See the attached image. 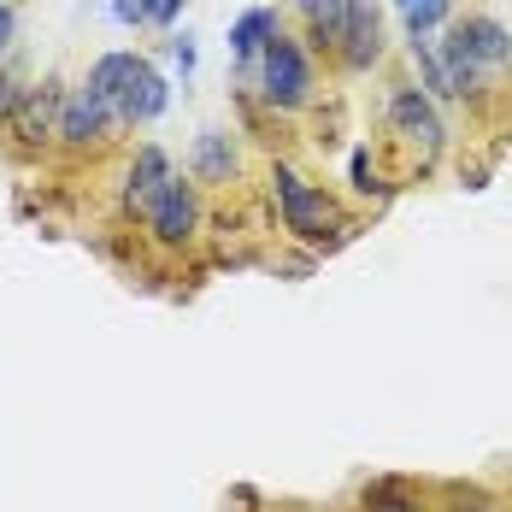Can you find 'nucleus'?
I'll list each match as a JSON object with an SVG mask.
<instances>
[{
	"mask_svg": "<svg viewBox=\"0 0 512 512\" xmlns=\"http://www.w3.org/2000/svg\"><path fill=\"white\" fill-rule=\"evenodd\" d=\"M189 165H195V177H201V183H230V177H236V142H230L224 130H201Z\"/></svg>",
	"mask_w": 512,
	"mask_h": 512,
	"instance_id": "14",
	"label": "nucleus"
},
{
	"mask_svg": "<svg viewBox=\"0 0 512 512\" xmlns=\"http://www.w3.org/2000/svg\"><path fill=\"white\" fill-rule=\"evenodd\" d=\"M112 130H118L112 106H106L89 83H77V89L65 95V106H59V142H65V148H101Z\"/></svg>",
	"mask_w": 512,
	"mask_h": 512,
	"instance_id": "6",
	"label": "nucleus"
},
{
	"mask_svg": "<svg viewBox=\"0 0 512 512\" xmlns=\"http://www.w3.org/2000/svg\"><path fill=\"white\" fill-rule=\"evenodd\" d=\"M142 218H148L154 242H165V248H183V242H195V230H201V195H195V183H189V177H171V183H159V195L142 206Z\"/></svg>",
	"mask_w": 512,
	"mask_h": 512,
	"instance_id": "4",
	"label": "nucleus"
},
{
	"mask_svg": "<svg viewBox=\"0 0 512 512\" xmlns=\"http://www.w3.org/2000/svg\"><path fill=\"white\" fill-rule=\"evenodd\" d=\"M454 0H395V18L407 24V36H436L448 24Z\"/></svg>",
	"mask_w": 512,
	"mask_h": 512,
	"instance_id": "15",
	"label": "nucleus"
},
{
	"mask_svg": "<svg viewBox=\"0 0 512 512\" xmlns=\"http://www.w3.org/2000/svg\"><path fill=\"white\" fill-rule=\"evenodd\" d=\"M389 124H395V136H407L412 148H424V159H436L442 142H448V130L436 118V101L424 89H412V83H395L389 89Z\"/></svg>",
	"mask_w": 512,
	"mask_h": 512,
	"instance_id": "5",
	"label": "nucleus"
},
{
	"mask_svg": "<svg viewBox=\"0 0 512 512\" xmlns=\"http://www.w3.org/2000/svg\"><path fill=\"white\" fill-rule=\"evenodd\" d=\"M183 6H189V0H148V24H159V30H165V24H177V18H183Z\"/></svg>",
	"mask_w": 512,
	"mask_h": 512,
	"instance_id": "18",
	"label": "nucleus"
},
{
	"mask_svg": "<svg viewBox=\"0 0 512 512\" xmlns=\"http://www.w3.org/2000/svg\"><path fill=\"white\" fill-rule=\"evenodd\" d=\"M18 95H24V89H18V83H12V77L0 71V124L12 118V106H18Z\"/></svg>",
	"mask_w": 512,
	"mask_h": 512,
	"instance_id": "21",
	"label": "nucleus"
},
{
	"mask_svg": "<svg viewBox=\"0 0 512 512\" xmlns=\"http://www.w3.org/2000/svg\"><path fill=\"white\" fill-rule=\"evenodd\" d=\"M106 12H112V24H124V30L148 24V0H106Z\"/></svg>",
	"mask_w": 512,
	"mask_h": 512,
	"instance_id": "16",
	"label": "nucleus"
},
{
	"mask_svg": "<svg viewBox=\"0 0 512 512\" xmlns=\"http://www.w3.org/2000/svg\"><path fill=\"white\" fill-rule=\"evenodd\" d=\"M12 42H18V6H12V0H0V59H6Z\"/></svg>",
	"mask_w": 512,
	"mask_h": 512,
	"instance_id": "19",
	"label": "nucleus"
},
{
	"mask_svg": "<svg viewBox=\"0 0 512 512\" xmlns=\"http://www.w3.org/2000/svg\"><path fill=\"white\" fill-rule=\"evenodd\" d=\"M354 189H359V195H371V189H377V183H371V154H365V148L354 154Z\"/></svg>",
	"mask_w": 512,
	"mask_h": 512,
	"instance_id": "20",
	"label": "nucleus"
},
{
	"mask_svg": "<svg viewBox=\"0 0 512 512\" xmlns=\"http://www.w3.org/2000/svg\"><path fill=\"white\" fill-rule=\"evenodd\" d=\"M271 195H277V212H283V230L295 236V242H324L330 230H348L342 224V212H336V201L318 189V183H307L295 165H277L271 171Z\"/></svg>",
	"mask_w": 512,
	"mask_h": 512,
	"instance_id": "3",
	"label": "nucleus"
},
{
	"mask_svg": "<svg viewBox=\"0 0 512 512\" xmlns=\"http://www.w3.org/2000/svg\"><path fill=\"white\" fill-rule=\"evenodd\" d=\"M254 65H259V95H265L271 112H301V106H312V95H318V71H312V53L301 48V36L283 30Z\"/></svg>",
	"mask_w": 512,
	"mask_h": 512,
	"instance_id": "2",
	"label": "nucleus"
},
{
	"mask_svg": "<svg viewBox=\"0 0 512 512\" xmlns=\"http://www.w3.org/2000/svg\"><path fill=\"white\" fill-rule=\"evenodd\" d=\"M65 95L71 89H59V83H42V89H24L18 95V106H12V136L24 142V148H36V142H48V136H59V106H65Z\"/></svg>",
	"mask_w": 512,
	"mask_h": 512,
	"instance_id": "7",
	"label": "nucleus"
},
{
	"mask_svg": "<svg viewBox=\"0 0 512 512\" xmlns=\"http://www.w3.org/2000/svg\"><path fill=\"white\" fill-rule=\"evenodd\" d=\"M171 65H177V71H183V83H189V77H195V42H189V36H171Z\"/></svg>",
	"mask_w": 512,
	"mask_h": 512,
	"instance_id": "17",
	"label": "nucleus"
},
{
	"mask_svg": "<svg viewBox=\"0 0 512 512\" xmlns=\"http://www.w3.org/2000/svg\"><path fill=\"white\" fill-rule=\"evenodd\" d=\"M336 59L348 71H371L383 59V12L371 0H354L348 6V24H342V42H336Z\"/></svg>",
	"mask_w": 512,
	"mask_h": 512,
	"instance_id": "9",
	"label": "nucleus"
},
{
	"mask_svg": "<svg viewBox=\"0 0 512 512\" xmlns=\"http://www.w3.org/2000/svg\"><path fill=\"white\" fill-rule=\"evenodd\" d=\"M407 53L424 77V95L430 101H460L454 95V71H448V53H442V36H407Z\"/></svg>",
	"mask_w": 512,
	"mask_h": 512,
	"instance_id": "12",
	"label": "nucleus"
},
{
	"mask_svg": "<svg viewBox=\"0 0 512 512\" xmlns=\"http://www.w3.org/2000/svg\"><path fill=\"white\" fill-rule=\"evenodd\" d=\"M83 83L112 106L118 124H154L159 112L171 106V83L154 71V59H142V53H130V48L101 53V59L83 71Z\"/></svg>",
	"mask_w": 512,
	"mask_h": 512,
	"instance_id": "1",
	"label": "nucleus"
},
{
	"mask_svg": "<svg viewBox=\"0 0 512 512\" xmlns=\"http://www.w3.org/2000/svg\"><path fill=\"white\" fill-rule=\"evenodd\" d=\"M301 18H307V42L312 48H330L336 53V42H342V24H348V6L354 0H289Z\"/></svg>",
	"mask_w": 512,
	"mask_h": 512,
	"instance_id": "13",
	"label": "nucleus"
},
{
	"mask_svg": "<svg viewBox=\"0 0 512 512\" xmlns=\"http://www.w3.org/2000/svg\"><path fill=\"white\" fill-rule=\"evenodd\" d=\"M460 512H465V507H460Z\"/></svg>",
	"mask_w": 512,
	"mask_h": 512,
	"instance_id": "23",
	"label": "nucleus"
},
{
	"mask_svg": "<svg viewBox=\"0 0 512 512\" xmlns=\"http://www.w3.org/2000/svg\"><path fill=\"white\" fill-rule=\"evenodd\" d=\"M371 512H424V507H418V501H407V495H401V501H383V507H371Z\"/></svg>",
	"mask_w": 512,
	"mask_h": 512,
	"instance_id": "22",
	"label": "nucleus"
},
{
	"mask_svg": "<svg viewBox=\"0 0 512 512\" xmlns=\"http://www.w3.org/2000/svg\"><path fill=\"white\" fill-rule=\"evenodd\" d=\"M171 177H177V171H171V154H165L159 142L136 148V159H130V177H124V201L142 212V206L159 195V183H171Z\"/></svg>",
	"mask_w": 512,
	"mask_h": 512,
	"instance_id": "11",
	"label": "nucleus"
},
{
	"mask_svg": "<svg viewBox=\"0 0 512 512\" xmlns=\"http://www.w3.org/2000/svg\"><path fill=\"white\" fill-rule=\"evenodd\" d=\"M454 42H460L483 71H501V65H512V30L495 18V12H465L460 24L448 30Z\"/></svg>",
	"mask_w": 512,
	"mask_h": 512,
	"instance_id": "8",
	"label": "nucleus"
},
{
	"mask_svg": "<svg viewBox=\"0 0 512 512\" xmlns=\"http://www.w3.org/2000/svg\"><path fill=\"white\" fill-rule=\"evenodd\" d=\"M277 36H283V12H277V6H248V12L230 24V59L254 65V59L271 48Z\"/></svg>",
	"mask_w": 512,
	"mask_h": 512,
	"instance_id": "10",
	"label": "nucleus"
}]
</instances>
